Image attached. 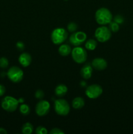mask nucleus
Returning a JSON list of instances; mask_svg holds the SVG:
<instances>
[{"label": "nucleus", "instance_id": "21", "mask_svg": "<svg viewBox=\"0 0 133 134\" xmlns=\"http://www.w3.org/2000/svg\"><path fill=\"white\" fill-rule=\"evenodd\" d=\"M78 27V24L74 22H69L67 25V30L70 33H74L76 31Z\"/></svg>", "mask_w": 133, "mask_h": 134}, {"label": "nucleus", "instance_id": "5", "mask_svg": "<svg viewBox=\"0 0 133 134\" xmlns=\"http://www.w3.org/2000/svg\"><path fill=\"white\" fill-rule=\"evenodd\" d=\"M95 36L99 42L105 43L109 41L112 37V31L109 27L105 26H101L95 30Z\"/></svg>", "mask_w": 133, "mask_h": 134}, {"label": "nucleus", "instance_id": "26", "mask_svg": "<svg viewBox=\"0 0 133 134\" xmlns=\"http://www.w3.org/2000/svg\"><path fill=\"white\" fill-rule=\"evenodd\" d=\"M50 134H64V132H63L61 129L58 128H54L50 130Z\"/></svg>", "mask_w": 133, "mask_h": 134}, {"label": "nucleus", "instance_id": "23", "mask_svg": "<svg viewBox=\"0 0 133 134\" xmlns=\"http://www.w3.org/2000/svg\"><path fill=\"white\" fill-rule=\"evenodd\" d=\"M113 20L114 22H116L118 24H122L124 22V21H125V18L121 14H117V15H116Z\"/></svg>", "mask_w": 133, "mask_h": 134}, {"label": "nucleus", "instance_id": "32", "mask_svg": "<svg viewBox=\"0 0 133 134\" xmlns=\"http://www.w3.org/2000/svg\"><path fill=\"white\" fill-rule=\"evenodd\" d=\"M65 1H68V0H65Z\"/></svg>", "mask_w": 133, "mask_h": 134}, {"label": "nucleus", "instance_id": "31", "mask_svg": "<svg viewBox=\"0 0 133 134\" xmlns=\"http://www.w3.org/2000/svg\"><path fill=\"white\" fill-rule=\"evenodd\" d=\"M80 85L81 86H82V87H83V86H86V82H85V81H81Z\"/></svg>", "mask_w": 133, "mask_h": 134}, {"label": "nucleus", "instance_id": "15", "mask_svg": "<svg viewBox=\"0 0 133 134\" xmlns=\"http://www.w3.org/2000/svg\"><path fill=\"white\" fill-rule=\"evenodd\" d=\"M71 47L67 44H63L59 46L58 48V52L59 54L62 56H67L71 53Z\"/></svg>", "mask_w": 133, "mask_h": 134}, {"label": "nucleus", "instance_id": "13", "mask_svg": "<svg viewBox=\"0 0 133 134\" xmlns=\"http://www.w3.org/2000/svg\"><path fill=\"white\" fill-rule=\"evenodd\" d=\"M81 76L84 79H89L91 78L93 74V67L89 64H86L83 65L80 70Z\"/></svg>", "mask_w": 133, "mask_h": 134}, {"label": "nucleus", "instance_id": "9", "mask_svg": "<svg viewBox=\"0 0 133 134\" xmlns=\"http://www.w3.org/2000/svg\"><path fill=\"white\" fill-rule=\"evenodd\" d=\"M102 92V88L97 84H94L88 86L86 90V95L89 99H96L101 96Z\"/></svg>", "mask_w": 133, "mask_h": 134}, {"label": "nucleus", "instance_id": "17", "mask_svg": "<svg viewBox=\"0 0 133 134\" xmlns=\"http://www.w3.org/2000/svg\"><path fill=\"white\" fill-rule=\"evenodd\" d=\"M97 47V42L95 39H90L86 41L85 47L88 51H94Z\"/></svg>", "mask_w": 133, "mask_h": 134}, {"label": "nucleus", "instance_id": "20", "mask_svg": "<svg viewBox=\"0 0 133 134\" xmlns=\"http://www.w3.org/2000/svg\"><path fill=\"white\" fill-rule=\"evenodd\" d=\"M109 29L112 32H117L119 30V24L116 23L114 21H111L109 24Z\"/></svg>", "mask_w": 133, "mask_h": 134}, {"label": "nucleus", "instance_id": "4", "mask_svg": "<svg viewBox=\"0 0 133 134\" xmlns=\"http://www.w3.org/2000/svg\"><path fill=\"white\" fill-rule=\"evenodd\" d=\"M70 105L65 99L59 98L55 101L54 110L57 115L60 116H66L70 112Z\"/></svg>", "mask_w": 133, "mask_h": 134}, {"label": "nucleus", "instance_id": "11", "mask_svg": "<svg viewBox=\"0 0 133 134\" xmlns=\"http://www.w3.org/2000/svg\"><path fill=\"white\" fill-rule=\"evenodd\" d=\"M91 65L93 68L98 71L104 70L107 68L108 63L106 61L105 59L102 58H96L93 59L91 62Z\"/></svg>", "mask_w": 133, "mask_h": 134}, {"label": "nucleus", "instance_id": "14", "mask_svg": "<svg viewBox=\"0 0 133 134\" xmlns=\"http://www.w3.org/2000/svg\"><path fill=\"white\" fill-rule=\"evenodd\" d=\"M67 86L63 84H60V85H57L55 88V94L56 95V96L59 97V98L64 96L67 93Z\"/></svg>", "mask_w": 133, "mask_h": 134}, {"label": "nucleus", "instance_id": "19", "mask_svg": "<svg viewBox=\"0 0 133 134\" xmlns=\"http://www.w3.org/2000/svg\"><path fill=\"white\" fill-rule=\"evenodd\" d=\"M20 112L22 115L24 116H27L30 113V107L28 105L26 104V103H21L20 106Z\"/></svg>", "mask_w": 133, "mask_h": 134}, {"label": "nucleus", "instance_id": "22", "mask_svg": "<svg viewBox=\"0 0 133 134\" xmlns=\"http://www.w3.org/2000/svg\"><path fill=\"white\" fill-rule=\"evenodd\" d=\"M9 60H8L7 58H0V68H1V69H6L9 66Z\"/></svg>", "mask_w": 133, "mask_h": 134}, {"label": "nucleus", "instance_id": "24", "mask_svg": "<svg viewBox=\"0 0 133 134\" xmlns=\"http://www.w3.org/2000/svg\"><path fill=\"white\" fill-rule=\"evenodd\" d=\"M35 133L37 134H47L48 133V131L47 129L44 126H38L36 128L35 130Z\"/></svg>", "mask_w": 133, "mask_h": 134}, {"label": "nucleus", "instance_id": "10", "mask_svg": "<svg viewBox=\"0 0 133 134\" xmlns=\"http://www.w3.org/2000/svg\"><path fill=\"white\" fill-rule=\"evenodd\" d=\"M50 110V104L48 101L40 99L36 105L35 112L39 116H44L49 113Z\"/></svg>", "mask_w": 133, "mask_h": 134}, {"label": "nucleus", "instance_id": "29", "mask_svg": "<svg viewBox=\"0 0 133 134\" xmlns=\"http://www.w3.org/2000/svg\"><path fill=\"white\" fill-rule=\"evenodd\" d=\"M7 132L6 130L3 128H0V134H7Z\"/></svg>", "mask_w": 133, "mask_h": 134}, {"label": "nucleus", "instance_id": "3", "mask_svg": "<svg viewBox=\"0 0 133 134\" xmlns=\"http://www.w3.org/2000/svg\"><path fill=\"white\" fill-rule=\"evenodd\" d=\"M19 104L18 99L10 96H7L3 98L1 103L3 109L10 113L15 111L18 107Z\"/></svg>", "mask_w": 133, "mask_h": 134}, {"label": "nucleus", "instance_id": "16", "mask_svg": "<svg viewBox=\"0 0 133 134\" xmlns=\"http://www.w3.org/2000/svg\"><path fill=\"white\" fill-rule=\"evenodd\" d=\"M85 105V101L82 97H76L74 98L72 102V106L74 109H80Z\"/></svg>", "mask_w": 133, "mask_h": 134}, {"label": "nucleus", "instance_id": "25", "mask_svg": "<svg viewBox=\"0 0 133 134\" xmlns=\"http://www.w3.org/2000/svg\"><path fill=\"white\" fill-rule=\"evenodd\" d=\"M35 96L38 99H43L44 97V92L42 90H37L35 93Z\"/></svg>", "mask_w": 133, "mask_h": 134}, {"label": "nucleus", "instance_id": "27", "mask_svg": "<svg viewBox=\"0 0 133 134\" xmlns=\"http://www.w3.org/2000/svg\"><path fill=\"white\" fill-rule=\"evenodd\" d=\"M16 48H18L19 51H22L24 50L25 48V44L24 43H23V42L22 41H18L17 42L16 44Z\"/></svg>", "mask_w": 133, "mask_h": 134}, {"label": "nucleus", "instance_id": "8", "mask_svg": "<svg viewBox=\"0 0 133 134\" xmlns=\"http://www.w3.org/2000/svg\"><path fill=\"white\" fill-rule=\"evenodd\" d=\"M87 39V35L83 31H75L70 35L69 37V42L74 47L80 46Z\"/></svg>", "mask_w": 133, "mask_h": 134}, {"label": "nucleus", "instance_id": "18", "mask_svg": "<svg viewBox=\"0 0 133 134\" xmlns=\"http://www.w3.org/2000/svg\"><path fill=\"white\" fill-rule=\"evenodd\" d=\"M22 132L24 134H31L33 132V126L30 122L23 124L22 127Z\"/></svg>", "mask_w": 133, "mask_h": 134}, {"label": "nucleus", "instance_id": "28", "mask_svg": "<svg viewBox=\"0 0 133 134\" xmlns=\"http://www.w3.org/2000/svg\"><path fill=\"white\" fill-rule=\"evenodd\" d=\"M5 91H6V89H5V86L1 85V84H0V97L3 96L5 94Z\"/></svg>", "mask_w": 133, "mask_h": 134}, {"label": "nucleus", "instance_id": "30", "mask_svg": "<svg viewBox=\"0 0 133 134\" xmlns=\"http://www.w3.org/2000/svg\"><path fill=\"white\" fill-rule=\"evenodd\" d=\"M18 100V102H19V103H23L25 102V99L23 98H20Z\"/></svg>", "mask_w": 133, "mask_h": 134}, {"label": "nucleus", "instance_id": "6", "mask_svg": "<svg viewBox=\"0 0 133 134\" xmlns=\"http://www.w3.org/2000/svg\"><path fill=\"white\" fill-rule=\"evenodd\" d=\"M72 58L77 64H83L87 60V53L86 49L80 46L75 47L71 51Z\"/></svg>", "mask_w": 133, "mask_h": 134}, {"label": "nucleus", "instance_id": "2", "mask_svg": "<svg viewBox=\"0 0 133 134\" xmlns=\"http://www.w3.org/2000/svg\"><path fill=\"white\" fill-rule=\"evenodd\" d=\"M68 32L63 27H57L52 31L51 40L55 44H61L66 40Z\"/></svg>", "mask_w": 133, "mask_h": 134}, {"label": "nucleus", "instance_id": "7", "mask_svg": "<svg viewBox=\"0 0 133 134\" xmlns=\"http://www.w3.org/2000/svg\"><path fill=\"white\" fill-rule=\"evenodd\" d=\"M8 79L14 83H18L23 79V72L21 68L17 66H12L7 72Z\"/></svg>", "mask_w": 133, "mask_h": 134}, {"label": "nucleus", "instance_id": "1", "mask_svg": "<svg viewBox=\"0 0 133 134\" xmlns=\"http://www.w3.org/2000/svg\"><path fill=\"white\" fill-rule=\"evenodd\" d=\"M113 19L112 13L108 9L102 7L98 9L95 13L96 22L100 26H105L108 24Z\"/></svg>", "mask_w": 133, "mask_h": 134}, {"label": "nucleus", "instance_id": "12", "mask_svg": "<svg viewBox=\"0 0 133 134\" xmlns=\"http://www.w3.org/2000/svg\"><path fill=\"white\" fill-rule=\"evenodd\" d=\"M32 61V58L30 54L27 52H23L20 55L18 58V62L22 66L27 68L31 64Z\"/></svg>", "mask_w": 133, "mask_h": 134}]
</instances>
